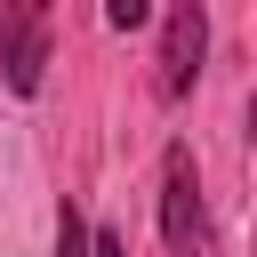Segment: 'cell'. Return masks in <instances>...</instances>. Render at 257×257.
<instances>
[{
  "label": "cell",
  "instance_id": "cell-1",
  "mask_svg": "<svg viewBox=\"0 0 257 257\" xmlns=\"http://www.w3.org/2000/svg\"><path fill=\"white\" fill-rule=\"evenodd\" d=\"M161 241L169 257H209V201H201V169L185 145H169L161 161Z\"/></svg>",
  "mask_w": 257,
  "mask_h": 257
},
{
  "label": "cell",
  "instance_id": "cell-2",
  "mask_svg": "<svg viewBox=\"0 0 257 257\" xmlns=\"http://www.w3.org/2000/svg\"><path fill=\"white\" fill-rule=\"evenodd\" d=\"M48 24H56V0H0V80L16 96H32L48 72Z\"/></svg>",
  "mask_w": 257,
  "mask_h": 257
},
{
  "label": "cell",
  "instance_id": "cell-3",
  "mask_svg": "<svg viewBox=\"0 0 257 257\" xmlns=\"http://www.w3.org/2000/svg\"><path fill=\"white\" fill-rule=\"evenodd\" d=\"M201 56H209V8L201 0H169V24H161V96L177 104V96H193V80H201Z\"/></svg>",
  "mask_w": 257,
  "mask_h": 257
},
{
  "label": "cell",
  "instance_id": "cell-4",
  "mask_svg": "<svg viewBox=\"0 0 257 257\" xmlns=\"http://www.w3.org/2000/svg\"><path fill=\"white\" fill-rule=\"evenodd\" d=\"M56 257H88V217H80L72 201L56 209Z\"/></svg>",
  "mask_w": 257,
  "mask_h": 257
},
{
  "label": "cell",
  "instance_id": "cell-5",
  "mask_svg": "<svg viewBox=\"0 0 257 257\" xmlns=\"http://www.w3.org/2000/svg\"><path fill=\"white\" fill-rule=\"evenodd\" d=\"M104 16H112V32H137L153 16V0H104Z\"/></svg>",
  "mask_w": 257,
  "mask_h": 257
},
{
  "label": "cell",
  "instance_id": "cell-6",
  "mask_svg": "<svg viewBox=\"0 0 257 257\" xmlns=\"http://www.w3.org/2000/svg\"><path fill=\"white\" fill-rule=\"evenodd\" d=\"M88 257H128V249H120V233H88Z\"/></svg>",
  "mask_w": 257,
  "mask_h": 257
}]
</instances>
